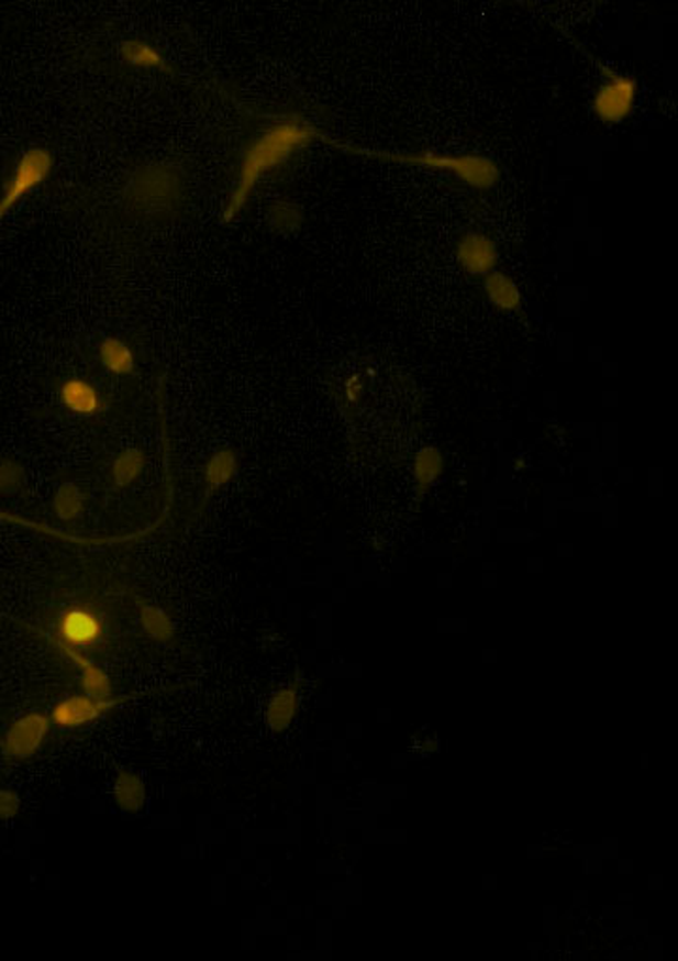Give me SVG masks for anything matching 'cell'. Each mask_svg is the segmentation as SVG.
Masks as SVG:
<instances>
[{
  "label": "cell",
  "instance_id": "1",
  "mask_svg": "<svg viewBox=\"0 0 678 961\" xmlns=\"http://www.w3.org/2000/svg\"><path fill=\"white\" fill-rule=\"evenodd\" d=\"M119 581L110 573H91V583L76 590L68 606L55 617L53 632L36 626L23 625L29 632L40 638L55 639L65 645L74 647L87 656H104L121 647L129 632V611L126 606L134 601Z\"/></svg>",
  "mask_w": 678,
  "mask_h": 961
},
{
  "label": "cell",
  "instance_id": "2",
  "mask_svg": "<svg viewBox=\"0 0 678 961\" xmlns=\"http://www.w3.org/2000/svg\"><path fill=\"white\" fill-rule=\"evenodd\" d=\"M319 126L302 118L284 119L264 129L257 139L245 147L244 157L237 168L236 181L231 197L224 205L221 221L231 223L244 211L253 197V191L270 172L287 165L297 153L308 150L316 140H326Z\"/></svg>",
  "mask_w": 678,
  "mask_h": 961
},
{
  "label": "cell",
  "instance_id": "3",
  "mask_svg": "<svg viewBox=\"0 0 678 961\" xmlns=\"http://www.w3.org/2000/svg\"><path fill=\"white\" fill-rule=\"evenodd\" d=\"M119 198L132 218L171 223L189 205V174L178 161H147L126 174Z\"/></svg>",
  "mask_w": 678,
  "mask_h": 961
},
{
  "label": "cell",
  "instance_id": "4",
  "mask_svg": "<svg viewBox=\"0 0 678 961\" xmlns=\"http://www.w3.org/2000/svg\"><path fill=\"white\" fill-rule=\"evenodd\" d=\"M326 144L360 157L382 158L396 165L415 166V168H429V170L447 172L462 184L468 185L477 191H490L494 189L501 178V170L494 158L487 157L482 153H437L430 150H413V152H390V150H371L363 145L343 144L337 140L326 136Z\"/></svg>",
  "mask_w": 678,
  "mask_h": 961
},
{
  "label": "cell",
  "instance_id": "5",
  "mask_svg": "<svg viewBox=\"0 0 678 961\" xmlns=\"http://www.w3.org/2000/svg\"><path fill=\"white\" fill-rule=\"evenodd\" d=\"M592 60L601 73V84L593 92V115L607 125H620L635 112L640 84L633 76L619 73L613 66L605 65L596 57Z\"/></svg>",
  "mask_w": 678,
  "mask_h": 961
},
{
  "label": "cell",
  "instance_id": "6",
  "mask_svg": "<svg viewBox=\"0 0 678 961\" xmlns=\"http://www.w3.org/2000/svg\"><path fill=\"white\" fill-rule=\"evenodd\" d=\"M53 166H55V161H53L52 152L47 147L33 145L21 153V157L15 161L10 176L4 181L2 192H0V221L7 218L8 213L20 202H23L31 192L46 184L52 176Z\"/></svg>",
  "mask_w": 678,
  "mask_h": 961
},
{
  "label": "cell",
  "instance_id": "7",
  "mask_svg": "<svg viewBox=\"0 0 678 961\" xmlns=\"http://www.w3.org/2000/svg\"><path fill=\"white\" fill-rule=\"evenodd\" d=\"M136 698H140V694L136 692L118 694V696L113 694L110 698H92L89 694H76V696H68L55 705L49 720H52V725L59 726V728H81V726L97 722L100 718Z\"/></svg>",
  "mask_w": 678,
  "mask_h": 961
},
{
  "label": "cell",
  "instance_id": "8",
  "mask_svg": "<svg viewBox=\"0 0 678 961\" xmlns=\"http://www.w3.org/2000/svg\"><path fill=\"white\" fill-rule=\"evenodd\" d=\"M52 720L42 713H26L13 720L7 733L0 738V751L10 760H26L34 756L46 741Z\"/></svg>",
  "mask_w": 678,
  "mask_h": 961
},
{
  "label": "cell",
  "instance_id": "9",
  "mask_svg": "<svg viewBox=\"0 0 678 961\" xmlns=\"http://www.w3.org/2000/svg\"><path fill=\"white\" fill-rule=\"evenodd\" d=\"M456 261L468 276L487 277L498 270L500 250L494 238L485 232H464L456 242Z\"/></svg>",
  "mask_w": 678,
  "mask_h": 961
},
{
  "label": "cell",
  "instance_id": "10",
  "mask_svg": "<svg viewBox=\"0 0 678 961\" xmlns=\"http://www.w3.org/2000/svg\"><path fill=\"white\" fill-rule=\"evenodd\" d=\"M240 474V456L237 451L231 445L215 449L204 464L202 472V493L198 498L197 507L192 511V519H198L204 513L205 507L210 504L211 498L221 490V488L231 485L232 481L236 479Z\"/></svg>",
  "mask_w": 678,
  "mask_h": 961
},
{
  "label": "cell",
  "instance_id": "11",
  "mask_svg": "<svg viewBox=\"0 0 678 961\" xmlns=\"http://www.w3.org/2000/svg\"><path fill=\"white\" fill-rule=\"evenodd\" d=\"M59 402L66 411L79 417H99L108 411L110 402L102 390L86 377L70 376L57 385Z\"/></svg>",
  "mask_w": 678,
  "mask_h": 961
},
{
  "label": "cell",
  "instance_id": "12",
  "mask_svg": "<svg viewBox=\"0 0 678 961\" xmlns=\"http://www.w3.org/2000/svg\"><path fill=\"white\" fill-rule=\"evenodd\" d=\"M303 683H305V678H303L302 673L297 672V675L290 678L287 685L279 686L277 691L271 692L266 709H264V722L274 733L289 730L290 725L298 717L300 704H302Z\"/></svg>",
  "mask_w": 678,
  "mask_h": 961
},
{
  "label": "cell",
  "instance_id": "13",
  "mask_svg": "<svg viewBox=\"0 0 678 961\" xmlns=\"http://www.w3.org/2000/svg\"><path fill=\"white\" fill-rule=\"evenodd\" d=\"M47 643L59 652L63 659L68 660L74 667H78L79 685L84 694H89L92 698H110L113 696L112 678L105 673L104 667L87 656L84 652H79L74 647L65 645L55 639H46Z\"/></svg>",
  "mask_w": 678,
  "mask_h": 961
},
{
  "label": "cell",
  "instance_id": "14",
  "mask_svg": "<svg viewBox=\"0 0 678 961\" xmlns=\"http://www.w3.org/2000/svg\"><path fill=\"white\" fill-rule=\"evenodd\" d=\"M134 609L140 630L155 643H170L176 638V625L163 607L134 594Z\"/></svg>",
  "mask_w": 678,
  "mask_h": 961
},
{
  "label": "cell",
  "instance_id": "15",
  "mask_svg": "<svg viewBox=\"0 0 678 961\" xmlns=\"http://www.w3.org/2000/svg\"><path fill=\"white\" fill-rule=\"evenodd\" d=\"M119 53H121L123 63L132 66V68L176 74V68L170 65V60L166 59L165 55L158 52L157 47L153 46L152 42H147V40H123L121 46H119Z\"/></svg>",
  "mask_w": 678,
  "mask_h": 961
},
{
  "label": "cell",
  "instance_id": "16",
  "mask_svg": "<svg viewBox=\"0 0 678 961\" xmlns=\"http://www.w3.org/2000/svg\"><path fill=\"white\" fill-rule=\"evenodd\" d=\"M145 466H147V455L144 449L126 448L119 451L112 464H110V487L113 490H126L132 485H136L142 475H144Z\"/></svg>",
  "mask_w": 678,
  "mask_h": 961
},
{
  "label": "cell",
  "instance_id": "17",
  "mask_svg": "<svg viewBox=\"0 0 678 961\" xmlns=\"http://www.w3.org/2000/svg\"><path fill=\"white\" fill-rule=\"evenodd\" d=\"M445 472V456L442 449L435 445H424L413 456V485L415 496L424 498L432 490L435 483L442 479Z\"/></svg>",
  "mask_w": 678,
  "mask_h": 961
},
{
  "label": "cell",
  "instance_id": "18",
  "mask_svg": "<svg viewBox=\"0 0 678 961\" xmlns=\"http://www.w3.org/2000/svg\"><path fill=\"white\" fill-rule=\"evenodd\" d=\"M482 290L488 302L503 313H516L522 308V292L513 277L505 272L494 270L482 281Z\"/></svg>",
  "mask_w": 678,
  "mask_h": 961
},
{
  "label": "cell",
  "instance_id": "19",
  "mask_svg": "<svg viewBox=\"0 0 678 961\" xmlns=\"http://www.w3.org/2000/svg\"><path fill=\"white\" fill-rule=\"evenodd\" d=\"M99 363L112 376L126 377L136 372V355L131 345L118 336H105L99 343Z\"/></svg>",
  "mask_w": 678,
  "mask_h": 961
},
{
  "label": "cell",
  "instance_id": "20",
  "mask_svg": "<svg viewBox=\"0 0 678 961\" xmlns=\"http://www.w3.org/2000/svg\"><path fill=\"white\" fill-rule=\"evenodd\" d=\"M112 796L118 809L136 815L145 805L144 781L134 771L119 770L113 781Z\"/></svg>",
  "mask_w": 678,
  "mask_h": 961
},
{
  "label": "cell",
  "instance_id": "21",
  "mask_svg": "<svg viewBox=\"0 0 678 961\" xmlns=\"http://www.w3.org/2000/svg\"><path fill=\"white\" fill-rule=\"evenodd\" d=\"M87 504H89V494L74 481L60 483L57 493L53 496V511L63 522L81 519L86 515Z\"/></svg>",
  "mask_w": 678,
  "mask_h": 961
},
{
  "label": "cell",
  "instance_id": "22",
  "mask_svg": "<svg viewBox=\"0 0 678 961\" xmlns=\"http://www.w3.org/2000/svg\"><path fill=\"white\" fill-rule=\"evenodd\" d=\"M266 221L270 224L271 231L279 232V234H290L302 227V206L292 202V200H285V198L276 200L266 210Z\"/></svg>",
  "mask_w": 678,
  "mask_h": 961
},
{
  "label": "cell",
  "instance_id": "23",
  "mask_svg": "<svg viewBox=\"0 0 678 961\" xmlns=\"http://www.w3.org/2000/svg\"><path fill=\"white\" fill-rule=\"evenodd\" d=\"M26 488V470L13 456H0V496H20Z\"/></svg>",
  "mask_w": 678,
  "mask_h": 961
},
{
  "label": "cell",
  "instance_id": "24",
  "mask_svg": "<svg viewBox=\"0 0 678 961\" xmlns=\"http://www.w3.org/2000/svg\"><path fill=\"white\" fill-rule=\"evenodd\" d=\"M20 813V796L12 791H0V818H13Z\"/></svg>",
  "mask_w": 678,
  "mask_h": 961
}]
</instances>
